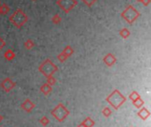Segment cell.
Instances as JSON below:
<instances>
[{
    "label": "cell",
    "mask_w": 151,
    "mask_h": 127,
    "mask_svg": "<svg viewBox=\"0 0 151 127\" xmlns=\"http://www.w3.org/2000/svg\"><path fill=\"white\" fill-rule=\"evenodd\" d=\"M40 91L44 95H49L51 92H52V87L50 86L47 83H44L41 86L40 88Z\"/></svg>",
    "instance_id": "11"
},
{
    "label": "cell",
    "mask_w": 151,
    "mask_h": 127,
    "mask_svg": "<svg viewBox=\"0 0 151 127\" xmlns=\"http://www.w3.org/2000/svg\"><path fill=\"white\" fill-rule=\"evenodd\" d=\"M130 34H131V32L129 31V29L128 28H122L120 31H119V35H120V37L121 38H123V39H127L129 36H130Z\"/></svg>",
    "instance_id": "15"
},
{
    "label": "cell",
    "mask_w": 151,
    "mask_h": 127,
    "mask_svg": "<svg viewBox=\"0 0 151 127\" xmlns=\"http://www.w3.org/2000/svg\"><path fill=\"white\" fill-rule=\"evenodd\" d=\"M70 115L69 110L63 104L59 103L52 110H51V116L58 122H63L66 119V118Z\"/></svg>",
    "instance_id": "5"
},
{
    "label": "cell",
    "mask_w": 151,
    "mask_h": 127,
    "mask_svg": "<svg viewBox=\"0 0 151 127\" xmlns=\"http://www.w3.org/2000/svg\"><path fill=\"white\" fill-rule=\"evenodd\" d=\"M10 11V7L6 4H0V15H5Z\"/></svg>",
    "instance_id": "16"
},
{
    "label": "cell",
    "mask_w": 151,
    "mask_h": 127,
    "mask_svg": "<svg viewBox=\"0 0 151 127\" xmlns=\"http://www.w3.org/2000/svg\"><path fill=\"white\" fill-rule=\"evenodd\" d=\"M35 103L30 100V99H26L23 103H22V104H21V109L24 110V111H26L27 113H30L34 109H35Z\"/></svg>",
    "instance_id": "9"
},
{
    "label": "cell",
    "mask_w": 151,
    "mask_h": 127,
    "mask_svg": "<svg viewBox=\"0 0 151 127\" xmlns=\"http://www.w3.org/2000/svg\"><path fill=\"white\" fill-rule=\"evenodd\" d=\"M39 122H40V124H41L42 126H47L50 124V119H49L46 116H44V117H42V118H40Z\"/></svg>",
    "instance_id": "22"
},
{
    "label": "cell",
    "mask_w": 151,
    "mask_h": 127,
    "mask_svg": "<svg viewBox=\"0 0 151 127\" xmlns=\"http://www.w3.org/2000/svg\"><path fill=\"white\" fill-rule=\"evenodd\" d=\"M139 2H141L144 6H148L150 4L151 0H139Z\"/></svg>",
    "instance_id": "27"
},
{
    "label": "cell",
    "mask_w": 151,
    "mask_h": 127,
    "mask_svg": "<svg viewBox=\"0 0 151 127\" xmlns=\"http://www.w3.org/2000/svg\"><path fill=\"white\" fill-rule=\"evenodd\" d=\"M103 62H104L107 66L111 67V66H113V65L116 64V62H117V57H115L114 54H112V53H108V54H106V55L104 57Z\"/></svg>",
    "instance_id": "8"
},
{
    "label": "cell",
    "mask_w": 151,
    "mask_h": 127,
    "mask_svg": "<svg viewBox=\"0 0 151 127\" xmlns=\"http://www.w3.org/2000/svg\"><path fill=\"white\" fill-rule=\"evenodd\" d=\"M88 7H91L97 0H81Z\"/></svg>",
    "instance_id": "25"
},
{
    "label": "cell",
    "mask_w": 151,
    "mask_h": 127,
    "mask_svg": "<svg viewBox=\"0 0 151 127\" xmlns=\"http://www.w3.org/2000/svg\"><path fill=\"white\" fill-rule=\"evenodd\" d=\"M67 58H68V57H67L66 56H65L62 52H61L60 54H58V61H59V62H61V63H64L65 61H66V60H67Z\"/></svg>",
    "instance_id": "24"
},
{
    "label": "cell",
    "mask_w": 151,
    "mask_h": 127,
    "mask_svg": "<svg viewBox=\"0 0 151 127\" xmlns=\"http://www.w3.org/2000/svg\"><path fill=\"white\" fill-rule=\"evenodd\" d=\"M58 66L49 58L46 59L45 61H43L38 67V71L45 78H49L50 76H53L54 73H56L58 72Z\"/></svg>",
    "instance_id": "3"
},
{
    "label": "cell",
    "mask_w": 151,
    "mask_h": 127,
    "mask_svg": "<svg viewBox=\"0 0 151 127\" xmlns=\"http://www.w3.org/2000/svg\"><path fill=\"white\" fill-rule=\"evenodd\" d=\"M132 127H133V126H132Z\"/></svg>",
    "instance_id": "32"
},
{
    "label": "cell",
    "mask_w": 151,
    "mask_h": 127,
    "mask_svg": "<svg viewBox=\"0 0 151 127\" xmlns=\"http://www.w3.org/2000/svg\"><path fill=\"white\" fill-rule=\"evenodd\" d=\"M32 1H36V0H32Z\"/></svg>",
    "instance_id": "30"
},
{
    "label": "cell",
    "mask_w": 151,
    "mask_h": 127,
    "mask_svg": "<svg viewBox=\"0 0 151 127\" xmlns=\"http://www.w3.org/2000/svg\"><path fill=\"white\" fill-rule=\"evenodd\" d=\"M35 46V42H34L31 39H27V40L24 42V47H25L27 50H32Z\"/></svg>",
    "instance_id": "18"
},
{
    "label": "cell",
    "mask_w": 151,
    "mask_h": 127,
    "mask_svg": "<svg viewBox=\"0 0 151 127\" xmlns=\"http://www.w3.org/2000/svg\"><path fill=\"white\" fill-rule=\"evenodd\" d=\"M62 53H63L65 56H66L67 57H71V56L74 53V50H73V48L72 46L67 45V46L63 50Z\"/></svg>",
    "instance_id": "13"
},
{
    "label": "cell",
    "mask_w": 151,
    "mask_h": 127,
    "mask_svg": "<svg viewBox=\"0 0 151 127\" xmlns=\"http://www.w3.org/2000/svg\"><path fill=\"white\" fill-rule=\"evenodd\" d=\"M132 103H133V105L137 109H141V108H142L144 106V101L142 99V97L138 98L137 100H135V101H134Z\"/></svg>",
    "instance_id": "17"
},
{
    "label": "cell",
    "mask_w": 151,
    "mask_h": 127,
    "mask_svg": "<svg viewBox=\"0 0 151 127\" xmlns=\"http://www.w3.org/2000/svg\"><path fill=\"white\" fill-rule=\"evenodd\" d=\"M3 119H4V117H3V116H1V115H0V123H1V122H2V120H3Z\"/></svg>",
    "instance_id": "29"
},
{
    "label": "cell",
    "mask_w": 151,
    "mask_h": 127,
    "mask_svg": "<svg viewBox=\"0 0 151 127\" xmlns=\"http://www.w3.org/2000/svg\"><path fill=\"white\" fill-rule=\"evenodd\" d=\"M4 47H5V41L2 37H0V50Z\"/></svg>",
    "instance_id": "26"
},
{
    "label": "cell",
    "mask_w": 151,
    "mask_h": 127,
    "mask_svg": "<svg viewBox=\"0 0 151 127\" xmlns=\"http://www.w3.org/2000/svg\"><path fill=\"white\" fill-rule=\"evenodd\" d=\"M57 4L64 12L69 13L78 4V2L77 0H58Z\"/></svg>",
    "instance_id": "6"
},
{
    "label": "cell",
    "mask_w": 151,
    "mask_h": 127,
    "mask_svg": "<svg viewBox=\"0 0 151 127\" xmlns=\"http://www.w3.org/2000/svg\"><path fill=\"white\" fill-rule=\"evenodd\" d=\"M106 102L114 110H118L127 102V97L123 95L119 89H115L106 97Z\"/></svg>",
    "instance_id": "1"
},
{
    "label": "cell",
    "mask_w": 151,
    "mask_h": 127,
    "mask_svg": "<svg viewBox=\"0 0 151 127\" xmlns=\"http://www.w3.org/2000/svg\"><path fill=\"white\" fill-rule=\"evenodd\" d=\"M16 55L13 52V50H5V52L4 53V57L7 60V61H12L15 58Z\"/></svg>",
    "instance_id": "12"
},
{
    "label": "cell",
    "mask_w": 151,
    "mask_h": 127,
    "mask_svg": "<svg viewBox=\"0 0 151 127\" xmlns=\"http://www.w3.org/2000/svg\"><path fill=\"white\" fill-rule=\"evenodd\" d=\"M0 86H1V88H2L4 92L8 93V92H10L11 90H12V89L15 88L16 83H15L11 78H4V79L1 81Z\"/></svg>",
    "instance_id": "7"
},
{
    "label": "cell",
    "mask_w": 151,
    "mask_h": 127,
    "mask_svg": "<svg viewBox=\"0 0 151 127\" xmlns=\"http://www.w3.org/2000/svg\"><path fill=\"white\" fill-rule=\"evenodd\" d=\"M140 97H141L140 94H139L138 92H136V91H133V92L129 95V96H128V98H129L132 102H134V101L137 100V99H138V98H140Z\"/></svg>",
    "instance_id": "19"
},
{
    "label": "cell",
    "mask_w": 151,
    "mask_h": 127,
    "mask_svg": "<svg viewBox=\"0 0 151 127\" xmlns=\"http://www.w3.org/2000/svg\"><path fill=\"white\" fill-rule=\"evenodd\" d=\"M57 83V80H56V78H54L53 76H50V77H49V78H47V84H49L50 86H53V85H55Z\"/></svg>",
    "instance_id": "23"
},
{
    "label": "cell",
    "mask_w": 151,
    "mask_h": 127,
    "mask_svg": "<svg viewBox=\"0 0 151 127\" xmlns=\"http://www.w3.org/2000/svg\"><path fill=\"white\" fill-rule=\"evenodd\" d=\"M137 115H138V117H139L142 120L145 121V120L150 116V110H149L147 108L142 107V108L140 109V110L138 111Z\"/></svg>",
    "instance_id": "10"
},
{
    "label": "cell",
    "mask_w": 151,
    "mask_h": 127,
    "mask_svg": "<svg viewBox=\"0 0 151 127\" xmlns=\"http://www.w3.org/2000/svg\"><path fill=\"white\" fill-rule=\"evenodd\" d=\"M61 20H62V18L59 16V14H54L53 17L51 18L52 23H54V24H56V25L59 24V23L61 22Z\"/></svg>",
    "instance_id": "21"
},
{
    "label": "cell",
    "mask_w": 151,
    "mask_h": 127,
    "mask_svg": "<svg viewBox=\"0 0 151 127\" xmlns=\"http://www.w3.org/2000/svg\"><path fill=\"white\" fill-rule=\"evenodd\" d=\"M81 123H82L86 127H93L95 126V125H96L95 121H94L90 117H88L87 118H85Z\"/></svg>",
    "instance_id": "14"
},
{
    "label": "cell",
    "mask_w": 151,
    "mask_h": 127,
    "mask_svg": "<svg viewBox=\"0 0 151 127\" xmlns=\"http://www.w3.org/2000/svg\"><path fill=\"white\" fill-rule=\"evenodd\" d=\"M111 113H112V111H111V110L109 107H104V108L102 110V114H103L105 118L111 117Z\"/></svg>",
    "instance_id": "20"
},
{
    "label": "cell",
    "mask_w": 151,
    "mask_h": 127,
    "mask_svg": "<svg viewBox=\"0 0 151 127\" xmlns=\"http://www.w3.org/2000/svg\"><path fill=\"white\" fill-rule=\"evenodd\" d=\"M76 127H86V126H84V125H83L82 123H81L80 125H78V126H77Z\"/></svg>",
    "instance_id": "28"
},
{
    "label": "cell",
    "mask_w": 151,
    "mask_h": 127,
    "mask_svg": "<svg viewBox=\"0 0 151 127\" xmlns=\"http://www.w3.org/2000/svg\"><path fill=\"white\" fill-rule=\"evenodd\" d=\"M138 1H139V0H138Z\"/></svg>",
    "instance_id": "31"
},
{
    "label": "cell",
    "mask_w": 151,
    "mask_h": 127,
    "mask_svg": "<svg viewBox=\"0 0 151 127\" xmlns=\"http://www.w3.org/2000/svg\"><path fill=\"white\" fill-rule=\"evenodd\" d=\"M141 16V12L136 10L133 5H128L126 9L122 11L121 17L130 25L134 24Z\"/></svg>",
    "instance_id": "4"
},
{
    "label": "cell",
    "mask_w": 151,
    "mask_h": 127,
    "mask_svg": "<svg viewBox=\"0 0 151 127\" xmlns=\"http://www.w3.org/2000/svg\"><path fill=\"white\" fill-rule=\"evenodd\" d=\"M28 20L27 15L21 8H18L9 17V21L17 28H21Z\"/></svg>",
    "instance_id": "2"
}]
</instances>
